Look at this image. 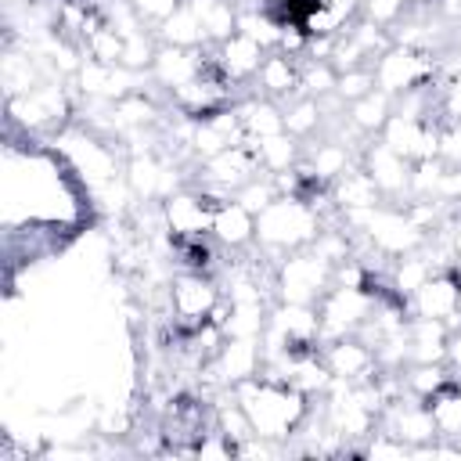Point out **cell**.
<instances>
[{
  "label": "cell",
  "mask_w": 461,
  "mask_h": 461,
  "mask_svg": "<svg viewBox=\"0 0 461 461\" xmlns=\"http://www.w3.org/2000/svg\"><path fill=\"white\" fill-rule=\"evenodd\" d=\"M234 396L245 407L256 436H270V439H281V443H288L299 432V425L306 421V414L313 407L310 396H303L295 385H288L285 378L267 375V371H259L256 378L238 382Z\"/></svg>",
  "instance_id": "cell-1"
},
{
  "label": "cell",
  "mask_w": 461,
  "mask_h": 461,
  "mask_svg": "<svg viewBox=\"0 0 461 461\" xmlns=\"http://www.w3.org/2000/svg\"><path fill=\"white\" fill-rule=\"evenodd\" d=\"M324 227V216L299 194H277L259 216H256V249L259 256L277 267L288 252L310 249L317 230Z\"/></svg>",
  "instance_id": "cell-2"
},
{
  "label": "cell",
  "mask_w": 461,
  "mask_h": 461,
  "mask_svg": "<svg viewBox=\"0 0 461 461\" xmlns=\"http://www.w3.org/2000/svg\"><path fill=\"white\" fill-rule=\"evenodd\" d=\"M335 281V267L321 259L313 249H295L274 267V299L277 303H306L317 306Z\"/></svg>",
  "instance_id": "cell-3"
},
{
  "label": "cell",
  "mask_w": 461,
  "mask_h": 461,
  "mask_svg": "<svg viewBox=\"0 0 461 461\" xmlns=\"http://www.w3.org/2000/svg\"><path fill=\"white\" fill-rule=\"evenodd\" d=\"M220 299H223V288L212 281V274H202V270H180L166 285V303L176 331H194L198 324H205Z\"/></svg>",
  "instance_id": "cell-4"
},
{
  "label": "cell",
  "mask_w": 461,
  "mask_h": 461,
  "mask_svg": "<svg viewBox=\"0 0 461 461\" xmlns=\"http://www.w3.org/2000/svg\"><path fill=\"white\" fill-rule=\"evenodd\" d=\"M375 310V288L371 285H331L328 295L317 303V317H321V346L357 335L360 324L371 317Z\"/></svg>",
  "instance_id": "cell-5"
},
{
  "label": "cell",
  "mask_w": 461,
  "mask_h": 461,
  "mask_svg": "<svg viewBox=\"0 0 461 461\" xmlns=\"http://www.w3.org/2000/svg\"><path fill=\"white\" fill-rule=\"evenodd\" d=\"M375 86L385 90L393 101L407 90H418L425 83H436V54L432 50H414L393 43L385 54L375 58Z\"/></svg>",
  "instance_id": "cell-6"
},
{
  "label": "cell",
  "mask_w": 461,
  "mask_h": 461,
  "mask_svg": "<svg viewBox=\"0 0 461 461\" xmlns=\"http://www.w3.org/2000/svg\"><path fill=\"white\" fill-rule=\"evenodd\" d=\"M7 115L22 122L25 130H50L65 126L72 115V90L61 86V79H43L29 94L7 97Z\"/></svg>",
  "instance_id": "cell-7"
},
{
  "label": "cell",
  "mask_w": 461,
  "mask_h": 461,
  "mask_svg": "<svg viewBox=\"0 0 461 461\" xmlns=\"http://www.w3.org/2000/svg\"><path fill=\"white\" fill-rule=\"evenodd\" d=\"M158 205H162V220H166L169 238H202L212 230V212H216L220 198H212L209 191H202L194 184H184L180 191H173Z\"/></svg>",
  "instance_id": "cell-8"
},
{
  "label": "cell",
  "mask_w": 461,
  "mask_h": 461,
  "mask_svg": "<svg viewBox=\"0 0 461 461\" xmlns=\"http://www.w3.org/2000/svg\"><path fill=\"white\" fill-rule=\"evenodd\" d=\"M378 429H385L389 436H396V439L407 443L411 450L439 439V429H436V418H432L429 403H425V400H414L411 393H403V396H396L393 403L382 407Z\"/></svg>",
  "instance_id": "cell-9"
},
{
  "label": "cell",
  "mask_w": 461,
  "mask_h": 461,
  "mask_svg": "<svg viewBox=\"0 0 461 461\" xmlns=\"http://www.w3.org/2000/svg\"><path fill=\"white\" fill-rule=\"evenodd\" d=\"M263 371V346L259 339H223L216 357L205 364V382L212 389H234L245 378Z\"/></svg>",
  "instance_id": "cell-10"
},
{
  "label": "cell",
  "mask_w": 461,
  "mask_h": 461,
  "mask_svg": "<svg viewBox=\"0 0 461 461\" xmlns=\"http://www.w3.org/2000/svg\"><path fill=\"white\" fill-rule=\"evenodd\" d=\"M357 162L367 169V176L375 180V187L382 191L385 202L403 205L407 187H411V158L396 155L382 137H371V140L360 148V158H357Z\"/></svg>",
  "instance_id": "cell-11"
},
{
  "label": "cell",
  "mask_w": 461,
  "mask_h": 461,
  "mask_svg": "<svg viewBox=\"0 0 461 461\" xmlns=\"http://www.w3.org/2000/svg\"><path fill=\"white\" fill-rule=\"evenodd\" d=\"M411 317H436V321H447L450 331L461 328V281L457 274L447 267V270H436L411 299Z\"/></svg>",
  "instance_id": "cell-12"
},
{
  "label": "cell",
  "mask_w": 461,
  "mask_h": 461,
  "mask_svg": "<svg viewBox=\"0 0 461 461\" xmlns=\"http://www.w3.org/2000/svg\"><path fill=\"white\" fill-rule=\"evenodd\" d=\"M209 50H212V43H205V47H169V43H158L155 61L148 68V79L169 94V90L198 79L209 68Z\"/></svg>",
  "instance_id": "cell-13"
},
{
  "label": "cell",
  "mask_w": 461,
  "mask_h": 461,
  "mask_svg": "<svg viewBox=\"0 0 461 461\" xmlns=\"http://www.w3.org/2000/svg\"><path fill=\"white\" fill-rule=\"evenodd\" d=\"M144 72L126 68V65H101L94 58H86L76 72V86L86 101H122L126 94L140 90Z\"/></svg>",
  "instance_id": "cell-14"
},
{
  "label": "cell",
  "mask_w": 461,
  "mask_h": 461,
  "mask_svg": "<svg viewBox=\"0 0 461 461\" xmlns=\"http://www.w3.org/2000/svg\"><path fill=\"white\" fill-rule=\"evenodd\" d=\"M122 166H126L122 176H126V184H130V191H133L137 202H162V198H169L173 191L184 187V180L176 176V169L169 162H162L158 151L130 155Z\"/></svg>",
  "instance_id": "cell-15"
},
{
  "label": "cell",
  "mask_w": 461,
  "mask_h": 461,
  "mask_svg": "<svg viewBox=\"0 0 461 461\" xmlns=\"http://www.w3.org/2000/svg\"><path fill=\"white\" fill-rule=\"evenodd\" d=\"M321 357H324L328 371L335 375V382H353L357 385V382H371L382 371L375 349L360 335H346V339L324 342L321 346Z\"/></svg>",
  "instance_id": "cell-16"
},
{
  "label": "cell",
  "mask_w": 461,
  "mask_h": 461,
  "mask_svg": "<svg viewBox=\"0 0 461 461\" xmlns=\"http://www.w3.org/2000/svg\"><path fill=\"white\" fill-rule=\"evenodd\" d=\"M357 158H360L357 148H349L346 140L324 133V137L303 144V158H299V166L306 169V176H313V180H321V184L331 187L346 169L357 166Z\"/></svg>",
  "instance_id": "cell-17"
},
{
  "label": "cell",
  "mask_w": 461,
  "mask_h": 461,
  "mask_svg": "<svg viewBox=\"0 0 461 461\" xmlns=\"http://www.w3.org/2000/svg\"><path fill=\"white\" fill-rule=\"evenodd\" d=\"M212 54H216L220 72H223L234 86H241V83H252V79H256V72H259V65H263V58H267V47H263L259 40L245 36V32H234V36H227L223 43H212Z\"/></svg>",
  "instance_id": "cell-18"
},
{
  "label": "cell",
  "mask_w": 461,
  "mask_h": 461,
  "mask_svg": "<svg viewBox=\"0 0 461 461\" xmlns=\"http://www.w3.org/2000/svg\"><path fill=\"white\" fill-rule=\"evenodd\" d=\"M299 72H303V58H292L285 50H267L259 72H256V94L288 104L292 97H299Z\"/></svg>",
  "instance_id": "cell-19"
},
{
  "label": "cell",
  "mask_w": 461,
  "mask_h": 461,
  "mask_svg": "<svg viewBox=\"0 0 461 461\" xmlns=\"http://www.w3.org/2000/svg\"><path fill=\"white\" fill-rule=\"evenodd\" d=\"M209 234L220 249H249V245H256V212H249L241 202L227 198L216 205Z\"/></svg>",
  "instance_id": "cell-20"
},
{
  "label": "cell",
  "mask_w": 461,
  "mask_h": 461,
  "mask_svg": "<svg viewBox=\"0 0 461 461\" xmlns=\"http://www.w3.org/2000/svg\"><path fill=\"white\" fill-rule=\"evenodd\" d=\"M447 342H450L447 321L411 317V324H407V353H411L414 364H443L447 360Z\"/></svg>",
  "instance_id": "cell-21"
},
{
  "label": "cell",
  "mask_w": 461,
  "mask_h": 461,
  "mask_svg": "<svg viewBox=\"0 0 461 461\" xmlns=\"http://www.w3.org/2000/svg\"><path fill=\"white\" fill-rule=\"evenodd\" d=\"M331 202L339 212H364V209H375L382 205V191L375 187V180L367 176V169L357 162L353 169H346L335 184H331Z\"/></svg>",
  "instance_id": "cell-22"
},
{
  "label": "cell",
  "mask_w": 461,
  "mask_h": 461,
  "mask_svg": "<svg viewBox=\"0 0 461 461\" xmlns=\"http://www.w3.org/2000/svg\"><path fill=\"white\" fill-rule=\"evenodd\" d=\"M281 375H285V382H288V385H295V389H299L303 396H310V400L324 396V393L331 389V382H335V375L328 371V364H324V357H321V353L292 357V360L281 367Z\"/></svg>",
  "instance_id": "cell-23"
},
{
  "label": "cell",
  "mask_w": 461,
  "mask_h": 461,
  "mask_svg": "<svg viewBox=\"0 0 461 461\" xmlns=\"http://www.w3.org/2000/svg\"><path fill=\"white\" fill-rule=\"evenodd\" d=\"M238 104V115H241V126L249 137H274V133H285V108L263 94H249Z\"/></svg>",
  "instance_id": "cell-24"
},
{
  "label": "cell",
  "mask_w": 461,
  "mask_h": 461,
  "mask_svg": "<svg viewBox=\"0 0 461 461\" xmlns=\"http://www.w3.org/2000/svg\"><path fill=\"white\" fill-rule=\"evenodd\" d=\"M393 97L385 94V90H367L364 97H357L349 108H346V119L353 122V130L357 133H364V137H378L382 133V126L389 122V115H393Z\"/></svg>",
  "instance_id": "cell-25"
},
{
  "label": "cell",
  "mask_w": 461,
  "mask_h": 461,
  "mask_svg": "<svg viewBox=\"0 0 461 461\" xmlns=\"http://www.w3.org/2000/svg\"><path fill=\"white\" fill-rule=\"evenodd\" d=\"M155 40L158 43H169V47H205V29L198 22V14L191 11V4L184 0L158 29H155Z\"/></svg>",
  "instance_id": "cell-26"
},
{
  "label": "cell",
  "mask_w": 461,
  "mask_h": 461,
  "mask_svg": "<svg viewBox=\"0 0 461 461\" xmlns=\"http://www.w3.org/2000/svg\"><path fill=\"white\" fill-rule=\"evenodd\" d=\"M281 108H285V133H292L295 140L310 144L313 137L324 133V112H321V101L317 97L299 94V97H292Z\"/></svg>",
  "instance_id": "cell-27"
},
{
  "label": "cell",
  "mask_w": 461,
  "mask_h": 461,
  "mask_svg": "<svg viewBox=\"0 0 461 461\" xmlns=\"http://www.w3.org/2000/svg\"><path fill=\"white\" fill-rule=\"evenodd\" d=\"M187 4L198 14L209 43H223L227 36L238 32V7H234V0H187Z\"/></svg>",
  "instance_id": "cell-28"
},
{
  "label": "cell",
  "mask_w": 461,
  "mask_h": 461,
  "mask_svg": "<svg viewBox=\"0 0 461 461\" xmlns=\"http://www.w3.org/2000/svg\"><path fill=\"white\" fill-rule=\"evenodd\" d=\"M270 306L274 303H227V317H223V335L227 339H259L267 321H270Z\"/></svg>",
  "instance_id": "cell-29"
},
{
  "label": "cell",
  "mask_w": 461,
  "mask_h": 461,
  "mask_svg": "<svg viewBox=\"0 0 461 461\" xmlns=\"http://www.w3.org/2000/svg\"><path fill=\"white\" fill-rule=\"evenodd\" d=\"M256 158L263 173H285L292 166H299L303 158V140H295L292 133H274V137H259L256 140Z\"/></svg>",
  "instance_id": "cell-30"
},
{
  "label": "cell",
  "mask_w": 461,
  "mask_h": 461,
  "mask_svg": "<svg viewBox=\"0 0 461 461\" xmlns=\"http://www.w3.org/2000/svg\"><path fill=\"white\" fill-rule=\"evenodd\" d=\"M400 378H403V389L414 400H425V403L454 382L450 371H447V364H414V360L407 367H400Z\"/></svg>",
  "instance_id": "cell-31"
},
{
  "label": "cell",
  "mask_w": 461,
  "mask_h": 461,
  "mask_svg": "<svg viewBox=\"0 0 461 461\" xmlns=\"http://www.w3.org/2000/svg\"><path fill=\"white\" fill-rule=\"evenodd\" d=\"M122 47H126V40L108 18L101 25H94L86 32V40H83V54L101 61V65H122Z\"/></svg>",
  "instance_id": "cell-32"
},
{
  "label": "cell",
  "mask_w": 461,
  "mask_h": 461,
  "mask_svg": "<svg viewBox=\"0 0 461 461\" xmlns=\"http://www.w3.org/2000/svg\"><path fill=\"white\" fill-rule=\"evenodd\" d=\"M429 411H432L443 439H461V385L457 382H450L443 393H436L429 400Z\"/></svg>",
  "instance_id": "cell-33"
},
{
  "label": "cell",
  "mask_w": 461,
  "mask_h": 461,
  "mask_svg": "<svg viewBox=\"0 0 461 461\" xmlns=\"http://www.w3.org/2000/svg\"><path fill=\"white\" fill-rule=\"evenodd\" d=\"M335 83H339V72H335V65H331V61L303 58L299 94H306V97H324V94H335Z\"/></svg>",
  "instance_id": "cell-34"
},
{
  "label": "cell",
  "mask_w": 461,
  "mask_h": 461,
  "mask_svg": "<svg viewBox=\"0 0 461 461\" xmlns=\"http://www.w3.org/2000/svg\"><path fill=\"white\" fill-rule=\"evenodd\" d=\"M277 198V184H274V176L270 173H256L252 180H245L238 191H234V202H241L249 212H263L270 202Z\"/></svg>",
  "instance_id": "cell-35"
},
{
  "label": "cell",
  "mask_w": 461,
  "mask_h": 461,
  "mask_svg": "<svg viewBox=\"0 0 461 461\" xmlns=\"http://www.w3.org/2000/svg\"><path fill=\"white\" fill-rule=\"evenodd\" d=\"M411 7H414V0H364V4H360V14H364L367 22H375V25L393 29Z\"/></svg>",
  "instance_id": "cell-36"
},
{
  "label": "cell",
  "mask_w": 461,
  "mask_h": 461,
  "mask_svg": "<svg viewBox=\"0 0 461 461\" xmlns=\"http://www.w3.org/2000/svg\"><path fill=\"white\" fill-rule=\"evenodd\" d=\"M367 90H375V68L364 65V68H349V72H339V83H335V94L353 104L357 97H364Z\"/></svg>",
  "instance_id": "cell-37"
},
{
  "label": "cell",
  "mask_w": 461,
  "mask_h": 461,
  "mask_svg": "<svg viewBox=\"0 0 461 461\" xmlns=\"http://www.w3.org/2000/svg\"><path fill=\"white\" fill-rule=\"evenodd\" d=\"M130 4V11L140 18V25L148 29V32H155L184 0H126Z\"/></svg>",
  "instance_id": "cell-38"
},
{
  "label": "cell",
  "mask_w": 461,
  "mask_h": 461,
  "mask_svg": "<svg viewBox=\"0 0 461 461\" xmlns=\"http://www.w3.org/2000/svg\"><path fill=\"white\" fill-rule=\"evenodd\" d=\"M447 371H450V378L461 385V328L457 331H450V342H447Z\"/></svg>",
  "instance_id": "cell-39"
},
{
  "label": "cell",
  "mask_w": 461,
  "mask_h": 461,
  "mask_svg": "<svg viewBox=\"0 0 461 461\" xmlns=\"http://www.w3.org/2000/svg\"><path fill=\"white\" fill-rule=\"evenodd\" d=\"M450 47L461 54V29H454V32H450Z\"/></svg>",
  "instance_id": "cell-40"
}]
</instances>
